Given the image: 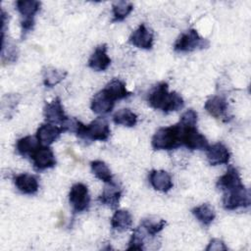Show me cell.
Returning <instances> with one entry per match:
<instances>
[{
  "mask_svg": "<svg viewBox=\"0 0 251 251\" xmlns=\"http://www.w3.org/2000/svg\"><path fill=\"white\" fill-rule=\"evenodd\" d=\"M167 82L157 84L148 95V103L156 110L164 113L178 111L183 108L184 101L182 97L176 91L169 92Z\"/></svg>",
  "mask_w": 251,
  "mask_h": 251,
  "instance_id": "cell-1",
  "label": "cell"
},
{
  "mask_svg": "<svg viewBox=\"0 0 251 251\" xmlns=\"http://www.w3.org/2000/svg\"><path fill=\"white\" fill-rule=\"evenodd\" d=\"M151 144L154 150H172L181 145V126L176 124L160 127L152 137Z\"/></svg>",
  "mask_w": 251,
  "mask_h": 251,
  "instance_id": "cell-2",
  "label": "cell"
},
{
  "mask_svg": "<svg viewBox=\"0 0 251 251\" xmlns=\"http://www.w3.org/2000/svg\"><path fill=\"white\" fill-rule=\"evenodd\" d=\"M208 46L209 41L200 36L196 29L190 28L178 36L174 44V50L176 52H192Z\"/></svg>",
  "mask_w": 251,
  "mask_h": 251,
  "instance_id": "cell-3",
  "label": "cell"
},
{
  "mask_svg": "<svg viewBox=\"0 0 251 251\" xmlns=\"http://www.w3.org/2000/svg\"><path fill=\"white\" fill-rule=\"evenodd\" d=\"M250 193L244 184L224 192L223 206L226 210L246 208L250 206Z\"/></svg>",
  "mask_w": 251,
  "mask_h": 251,
  "instance_id": "cell-4",
  "label": "cell"
},
{
  "mask_svg": "<svg viewBox=\"0 0 251 251\" xmlns=\"http://www.w3.org/2000/svg\"><path fill=\"white\" fill-rule=\"evenodd\" d=\"M69 202L74 213L86 211L90 205V195L87 186L81 182L75 183L69 193Z\"/></svg>",
  "mask_w": 251,
  "mask_h": 251,
  "instance_id": "cell-5",
  "label": "cell"
},
{
  "mask_svg": "<svg viewBox=\"0 0 251 251\" xmlns=\"http://www.w3.org/2000/svg\"><path fill=\"white\" fill-rule=\"evenodd\" d=\"M180 126L181 145H184L190 150H207V148L209 147V142L207 138L197 130L195 126Z\"/></svg>",
  "mask_w": 251,
  "mask_h": 251,
  "instance_id": "cell-6",
  "label": "cell"
},
{
  "mask_svg": "<svg viewBox=\"0 0 251 251\" xmlns=\"http://www.w3.org/2000/svg\"><path fill=\"white\" fill-rule=\"evenodd\" d=\"M43 116L46 123L59 126H64L70 119L65 114L61 100L58 97L53 99L51 102L45 104L43 108Z\"/></svg>",
  "mask_w": 251,
  "mask_h": 251,
  "instance_id": "cell-7",
  "label": "cell"
},
{
  "mask_svg": "<svg viewBox=\"0 0 251 251\" xmlns=\"http://www.w3.org/2000/svg\"><path fill=\"white\" fill-rule=\"evenodd\" d=\"M30 159L36 171H44L56 166V158L53 150L45 145H40L30 155Z\"/></svg>",
  "mask_w": 251,
  "mask_h": 251,
  "instance_id": "cell-8",
  "label": "cell"
},
{
  "mask_svg": "<svg viewBox=\"0 0 251 251\" xmlns=\"http://www.w3.org/2000/svg\"><path fill=\"white\" fill-rule=\"evenodd\" d=\"M129 42L140 49L149 50L153 47L154 37L153 32L147 28L144 24H141L129 36Z\"/></svg>",
  "mask_w": 251,
  "mask_h": 251,
  "instance_id": "cell-9",
  "label": "cell"
},
{
  "mask_svg": "<svg viewBox=\"0 0 251 251\" xmlns=\"http://www.w3.org/2000/svg\"><path fill=\"white\" fill-rule=\"evenodd\" d=\"M66 129L63 126H55L49 123L41 125L36 131V138L38 141L45 146H48L55 142Z\"/></svg>",
  "mask_w": 251,
  "mask_h": 251,
  "instance_id": "cell-10",
  "label": "cell"
},
{
  "mask_svg": "<svg viewBox=\"0 0 251 251\" xmlns=\"http://www.w3.org/2000/svg\"><path fill=\"white\" fill-rule=\"evenodd\" d=\"M206 151L208 162L212 166L227 164L229 161L230 153L227 147L222 142H217L211 146L209 145Z\"/></svg>",
  "mask_w": 251,
  "mask_h": 251,
  "instance_id": "cell-11",
  "label": "cell"
},
{
  "mask_svg": "<svg viewBox=\"0 0 251 251\" xmlns=\"http://www.w3.org/2000/svg\"><path fill=\"white\" fill-rule=\"evenodd\" d=\"M111 65V59L107 54V45L97 46L88 59V66L96 72H103Z\"/></svg>",
  "mask_w": 251,
  "mask_h": 251,
  "instance_id": "cell-12",
  "label": "cell"
},
{
  "mask_svg": "<svg viewBox=\"0 0 251 251\" xmlns=\"http://www.w3.org/2000/svg\"><path fill=\"white\" fill-rule=\"evenodd\" d=\"M115 106V101L110 97L105 89L97 92L91 100V110L98 115H106L110 113Z\"/></svg>",
  "mask_w": 251,
  "mask_h": 251,
  "instance_id": "cell-13",
  "label": "cell"
},
{
  "mask_svg": "<svg viewBox=\"0 0 251 251\" xmlns=\"http://www.w3.org/2000/svg\"><path fill=\"white\" fill-rule=\"evenodd\" d=\"M121 196V188L113 181L111 183H106L102 193L98 197V200L101 204L108 206L111 209H116L119 206Z\"/></svg>",
  "mask_w": 251,
  "mask_h": 251,
  "instance_id": "cell-14",
  "label": "cell"
},
{
  "mask_svg": "<svg viewBox=\"0 0 251 251\" xmlns=\"http://www.w3.org/2000/svg\"><path fill=\"white\" fill-rule=\"evenodd\" d=\"M14 182L19 191L24 194H35L38 191L39 183L35 176L30 174H21L15 176Z\"/></svg>",
  "mask_w": 251,
  "mask_h": 251,
  "instance_id": "cell-15",
  "label": "cell"
},
{
  "mask_svg": "<svg viewBox=\"0 0 251 251\" xmlns=\"http://www.w3.org/2000/svg\"><path fill=\"white\" fill-rule=\"evenodd\" d=\"M241 184L243 183L240 177V174L238 170L233 166H229L226 174L223 175L217 181V187L223 190L224 192L234 187H237Z\"/></svg>",
  "mask_w": 251,
  "mask_h": 251,
  "instance_id": "cell-16",
  "label": "cell"
},
{
  "mask_svg": "<svg viewBox=\"0 0 251 251\" xmlns=\"http://www.w3.org/2000/svg\"><path fill=\"white\" fill-rule=\"evenodd\" d=\"M149 181L154 189L161 192H168L174 185L169 173L163 170L151 171L149 174Z\"/></svg>",
  "mask_w": 251,
  "mask_h": 251,
  "instance_id": "cell-17",
  "label": "cell"
},
{
  "mask_svg": "<svg viewBox=\"0 0 251 251\" xmlns=\"http://www.w3.org/2000/svg\"><path fill=\"white\" fill-rule=\"evenodd\" d=\"M227 107H228V104H227L226 99L222 96H219V95L210 97L209 99H207V101L205 102V105H204L205 110L212 117H214L216 119H222V118L226 117Z\"/></svg>",
  "mask_w": 251,
  "mask_h": 251,
  "instance_id": "cell-18",
  "label": "cell"
},
{
  "mask_svg": "<svg viewBox=\"0 0 251 251\" xmlns=\"http://www.w3.org/2000/svg\"><path fill=\"white\" fill-rule=\"evenodd\" d=\"M111 226L119 232L128 230L132 226L131 214L126 210H117L111 219Z\"/></svg>",
  "mask_w": 251,
  "mask_h": 251,
  "instance_id": "cell-19",
  "label": "cell"
},
{
  "mask_svg": "<svg viewBox=\"0 0 251 251\" xmlns=\"http://www.w3.org/2000/svg\"><path fill=\"white\" fill-rule=\"evenodd\" d=\"M104 89L114 101L121 100L131 95V92L126 89V83L119 78L112 79L110 82L107 83Z\"/></svg>",
  "mask_w": 251,
  "mask_h": 251,
  "instance_id": "cell-20",
  "label": "cell"
},
{
  "mask_svg": "<svg viewBox=\"0 0 251 251\" xmlns=\"http://www.w3.org/2000/svg\"><path fill=\"white\" fill-rule=\"evenodd\" d=\"M40 142L36 137H33L31 135H27L25 137L20 138L17 141L16 149L20 155L23 157L29 156L40 146Z\"/></svg>",
  "mask_w": 251,
  "mask_h": 251,
  "instance_id": "cell-21",
  "label": "cell"
},
{
  "mask_svg": "<svg viewBox=\"0 0 251 251\" xmlns=\"http://www.w3.org/2000/svg\"><path fill=\"white\" fill-rule=\"evenodd\" d=\"M40 2L35 0H19L16 2L17 10L25 19H34L36 13L40 10Z\"/></svg>",
  "mask_w": 251,
  "mask_h": 251,
  "instance_id": "cell-22",
  "label": "cell"
},
{
  "mask_svg": "<svg viewBox=\"0 0 251 251\" xmlns=\"http://www.w3.org/2000/svg\"><path fill=\"white\" fill-rule=\"evenodd\" d=\"M192 214L195 216V218L204 226H209L216 217V213L211 205L208 203L201 204L200 206L194 207L191 210Z\"/></svg>",
  "mask_w": 251,
  "mask_h": 251,
  "instance_id": "cell-23",
  "label": "cell"
},
{
  "mask_svg": "<svg viewBox=\"0 0 251 251\" xmlns=\"http://www.w3.org/2000/svg\"><path fill=\"white\" fill-rule=\"evenodd\" d=\"M67 75V73L62 70L55 69L53 67H46L43 69L42 76L43 83L47 87H53L61 82Z\"/></svg>",
  "mask_w": 251,
  "mask_h": 251,
  "instance_id": "cell-24",
  "label": "cell"
},
{
  "mask_svg": "<svg viewBox=\"0 0 251 251\" xmlns=\"http://www.w3.org/2000/svg\"><path fill=\"white\" fill-rule=\"evenodd\" d=\"M91 171L94 176L105 183L113 182V175L107 164L101 160H95L90 163Z\"/></svg>",
  "mask_w": 251,
  "mask_h": 251,
  "instance_id": "cell-25",
  "label": "cell"
},
{
  "mask_svg": "<svg viewBox=\"0 0 251 251\" xmlns=\"http://www.w3.org/2000/svg\"><path fill=\"white\" fill-rule=\"evenodd\" d=\"M113 121L116 125L131 127L137 123V116L130 109H121L113 116Z\"/></svg>",
  "mask_w": 251,
  "mask_h": 251,
  "instance_id": "cell-26",
  "label": "cell"
},
{
  "mask_svg": "<svg viewBox=\"0 0 251 251\" xmlns=\"http://www.w3.org/2000/svg\"><path fill=\"white\" fill-rule=\"evenodd\" d=\"M133 10V5L127 1H117L112 5L113 22L124 21Z\"/></svg>",
  "mask_w": 251,
  "mask_h": 251,
  "instance_id": "cell-27",
  "label": "cell"
},
{
  "mask_svg": "<svg viewBox=\"0 0 251 251\" xmlns=\"http://www.w3.org/2000/svg\"><path fill=\"white\" fill-rule=\"evenodd\" d=\"M139 226H142V228L150 237H153L165 227L166 221L157 218H146L142 220Z\"/></svg>",
  "mask_w": 251,
  "mask_h": 251,
  "instance_id": "cell-28",
  "label": "cell"
},
{
  "mask_svg": "<svg viewBox=\"0 0 251 251\" xmlns=\"http://www.w3.org/2000/svg\"><path fill=\"white\" fill-rule=\"evenodd\" d=\"M147 236H149V235L142 228V226H137L133 230V233L128 242V247L126 249L127 250H143L144 244H145V239Z\"/></svg>",
  "mask_w": 251,
  "mask_h": 251,
  "instance_id": "cell-29",
  "label": "cell"
},
{
  "mask_svg": "<svg viewBox=\"0 0 251 251\" xmlns=\"http://www.w3.org/2000/svg\"><path fill=\"white\" fill-rule=\"evenodd\" d=\"M178 124L180 126H196V124H197V113L192 109H189V110L185 111L181 115Z\"/></svg>",
  "mask_w": 251,
  "mask_h": 251,
  "instance_id": "cell-30",
  "label": "cell"
},
{
  "mask_svg": "<svg viewBox=\"0 0 251 251\" xmlns=\"http://www.w3.org/2000/svg\"><path fill=\"white\" fill-rule=\"evenodd\" d=\"M226 246L225 245V242L219 238H213L210 240L208 246L206 247L207 251H211V250H226Z\"/></svg>",
  "mask_w": 251,
  "mask_h": 251,
  "instance_id": "cell-31",
  "label": "cell"
}]
</instances>
